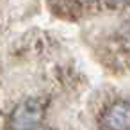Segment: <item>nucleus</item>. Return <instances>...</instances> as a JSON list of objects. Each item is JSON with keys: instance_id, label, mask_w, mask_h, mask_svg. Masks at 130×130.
Instances as JSON below:
<instances>
[{"instance_id": "2", "label": "nucleus", "mask_w": 130, "mask_h": 130, "mask_svg": "<svg viewBox=\"0 0 130 130\" xmlns=\"http://www.w3.org/2000/svg\"><path fill=\"white\" fill-rule=\"evenodd\" d=\"M102 123L107 130H130V103L119 100L109 105L103 112Z\"/></svg>"}, {"instance_id": "4", "label": "nucleus", "mask_w": 130, "mask_h": 130, "mask_svg": "<svg viewBox=\"0 0 130 130\" xmlns=\"http://www.w3.org/2000/svg\"><path fill=\"white\" fill-rule=\"evenodd\" d=\"M32 130H52V128H48V126H36V128H32Z\"/></svg>"}, {"instance_id": "1", "label": "nucleus", "mask_w": 130, "mask_h": 130, "mask_svg": "<svg viewBox=\"0 0 130 130\" xmlns=\"http://www.w3.org/2000/svg\"><path fill=\"white\" fill-rule=\"evenodd\" d=\"M43 116H45V105L36 98H29L14 107L9 118V126L11 130H32L39 126Z\"/></svg>"}, {"instance_id": "3", "label": "nucleus", "mask_w": 130, "mask_h": 130, "mask_svg": "<svg viewBox=\"0 0 130 130\" xmlns=\"http://www.w3.org/2000/svg\"><path fill=\"white\" fill-rule=\"evenodd\" d=\"M103 2H107L109 6H123V4H128L130 0H103Z\"/></svg>"}]
</instances>
